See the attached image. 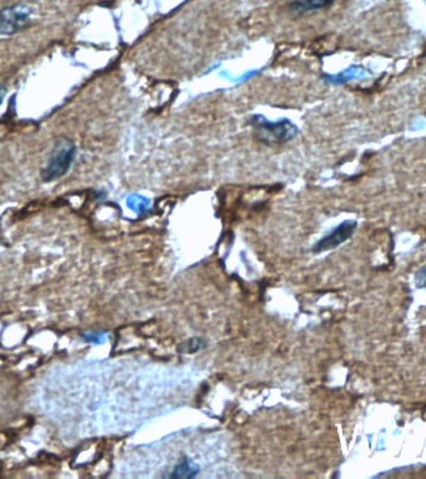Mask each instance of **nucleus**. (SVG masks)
<instances>
[{
    "label": "nucleus",
    "mask_w": 426,
    "mask_h": 479,
    "mask_svg": "<svg viewBox=\"0 0 426 479\" xmlns=\"http://www.w3.org/2000/svg\"><path fill=\"white\" fill-rule=\"evenodd\" d=\"M416 286L419 288H426V266L419 269L416 274Z\"/></svg>",
    "instance_id": "obj_6"
},
{
    "label": "nucleus",
    "mask_w": 426,
    "mask_h": 479,
    "mask_svg": "<svg viewBox=\"0 0 426 479\" xmlns=\"http://www.w3.org/2000/svg\"><path fill=\"white\" fill-rule=\"evenodd\" d=\"M253 126L254 136L264 144H282L297 135V127L287 119L270 123L262 116H256Z\"/></svg>",
    "instance_id": "obj_2"
},
{
    "label": "nucleus",
    "mask_w": 426,
    "mask_h": 479,
    "mask_svg": "<svg viewBox=\"0 0 426 479\" xmlns=\"http://www.w3.org/2000/svg\"><path fill=\"white\" fill-rule=\"evenodd\" d=\"M76 154V148L69 139L61 138L55 143L49 162L42 170L45 182L60 179L69 171Z\"/></svg>",
    "instance_id": "obj_1"
},
{
    "label": "nucleus",
    "mask_w": 426,
    "mask_h": 479,
    "mask_svg": "<svg viewBox=\"0 0 426 479\" xmlns=\"http://www.w3.org/2000/svg\"><path fill=\"white\" fill-rule=\"evenodd\" d=\"M31 6L26 4H14L0 10V34L13 36L28 28L31 24Z\"/></svg>",
    "instance_id": "obj_3"
},
{
    "label": "nucleus",
    "mask_w": 426,
    "mask_h": 479,
    "mask_svg": "<svg viewBox=\"0 0 426 479\" xmlns=\"http://www.w3.org/2000/svg\"><path fill=\"white\" fill-rule=\"evenodd\" d=\"M336 0H295L290 4V10L295 13L312 12L331 6Z\"/></svg>",
    "instance_id": "obj_5"
},
{
    "label": "nucleus",
    "mask_w": 426,
    "mask_h": 479,
    "mask_svg": "<svg viewBox=\"0 0 426 479\" xmlns=\"http://www.w3.org/2000/svg\"><path fill=\"white\" fill-rule=\"evenodd\" d=\"M3 95H4V89L0 88V104H1V99H3Z\"/></svg>",
    "instance_id": "obj_7"
},
{
    "label": "nucleus",
    "mask_w": 426,
    "mask_h": 479,
    "mask_svg": "<svg viewBox=\"0 0 426 479\" xmlns=\"http://www.w3.org/2000/svg\"><path fill=\"white\" fill-rule=\"evenodd\" d=\"M357 228H358V222L355 220H345L339 226H336L330 234L320 240L318 244L313 247V252L319 253V252L329 251L336 249L338 246L342 245L343 242L350 239Z\"/></svg>",
    "instance_id": "obj_4"
}]
</instances>
